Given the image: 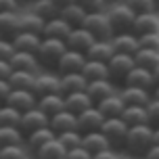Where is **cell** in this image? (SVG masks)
Masks as SVG:
<instances>
[{"label": "cell", "mask_w": 159, "mask_h": 159, "mask_svg": "<svg viewBox=\"0 0 159 159\" xmlns=\"http://www.w3.org/2000/svg\"><path fill=\"white\" fill-rule=\"evenodd\" d=\"M153 147V128L149 124H138V126L128 128L124 149L134 157H144V153Z\"/></svg>", "instance_id": "cell-1"}, {"label": "cell", "mask_w": 159, "mask_h": 159, "mask_svg": "<svg viewBox=\"0 0 159 159\" xmlns=\"http://www.w3.org/2000/svg\"><path fill=\"white\" fill-rule=\"evenodd\" d=\"M65 50H67V44L65 40H57V38H42L38 50H36V57H38L40 67H57V61L61 59Z\"/></svg>", "instance_id": "cell-2"}, {"label": "cell", "mask_w": 159, "mask_h": 159, "mask_svg": "<svg viewBox=\"0 0 159 159\" xmlns=\"http://www.w3.org/2000/svg\"><path fill=\"white\" fill-rule=\"evenodd\" d=\"M128 128L130 126L121 117H105V121L101 124V134L107 138L111 149H124Z\"/></svg>", "instance_id": "cell-3"}, {"label": "cell", "mask_w": 159, "mask_h": 159, "mask_svg": "<svg viewBox=\"0 0 159 159\" xmlns=\"http://www.w3.org/2000/svg\"><path fill=\"white\" fill-rule=\"evenodd\" d=\"M80 27L90 32V36L94 40H111V36H113V30L105 13H86Z\"/></svg>", "instance_id": "cell-4"}, {"label": "cell", "mask_w": 159, "mask_h": 159, "mask_svg": "<svg viewBox=\"0 0 159 159\" xmlns=\"http://www.w3.org/2000/svg\"><path fill=\"white\" fill-rule=\"evenodd\" d=\"M107 19H109V25H111L113 34L119 32H132V23H134L136 15L130 11V8L124 4V2H117L109 8V13H105Z\"/></svg>", "instance_id": "cell-5"}, {"label": "cell", "mask_w": 159, "mask_h": 159, "mask_svg": "<svg viewBox=\"0 0 159 159\" xmlns=\"http://www.w3.org/2000/svg\"><path fill=\"white\" fill-rule=\"evenodd\" d=\"M130 69H134V57L132 55H121V52H113V57L107 61V71L109 80H121L126 78Z\"/></svg>", "instance_id": "cell-6"}, {"label": "cell", "mask_w": 159, "mask_h": 159, "mask_svg": "<svg viewBox=\"0 0 159 159\" xmlns=\"http://www.w3.org/2000/svg\"><path fill=\"white\" fill-rule=\"evenodd\" d=\"M32 92L36 96H44V94H57L61 92V78L55 75L50 71L44 73H36V80H34Z\"/></svg>", "instance_id": "cell-7"}, {"label": "cell", "mask_w": 159, "mask_h": 159, "mask_svg": "<svg viewBox=\"0 0 159 159\" xmlns=\"http://www.w3.org/2000/svg\"><path fill=\"white\" fill-rule=\"evenodd\" d=\"M48 126V115L40 111L38 107H32L27 111L21 113V119H19V130L25 134H30L34 130H40V128H46Z\"/></svg>", "instance_id": "cell-8"}, {"label": "cell", "mask_w": 159, "mask_h": 159, "mask_svg": "<svg viewBox=\"0 0 159 159\" xmlns=\"http://www.w3.org/2000/svg\"><path fill=\"white\" fill-rule=\"evenodd\" d=\"M75 117H78V132H80V134H86V132H96V130H101V124L105 121L103 113L98 111L94 105H92V107H88L86 111L78 113Z\"/></svg>", "instance_id": "cell-9"}, {"label": "cell", "mask_w": 159, "mask_h": 159, "mask_svg": "<svg viewBox=\"0 0 159 159\" xmlns=\"http://www.w3.org/2000/svg\"><path fill=\"white\" fill-rule=\"evenodd\" d=\"M124 86L144 88V90L151 92L153 88L157 86V82H155V78H153V71L143 69V67H136V65H134V69H130V73L124 78Z\"/></svg>", "instance_id": "cell-10"}, {"label": "cell", "mask_w": 159, "mask_h": 159, "mask_svg": "<svg viewBox=\"0 0 159 159\" xmlns=\"http://www.w3.org/2000/svg\"><path fill=\"white\" fill-rule=\"evenodd\" d=\"M84 63H86V55L84 52H78V50H69L67 48L63 55H61V59L57 61V71H59V75L61 73L80 71L84 67Z\"/></svg>", "instance_id": "cell-11"}, {"label": "cell", "mask_w": 159, "mask_h": 159, "mask_svg": "<svg viewBox=\"0 0 159 159\" xmlns=\"http://www.w3.org/2000/svg\"><path fill=\"white\" fill-rule=\"evenodd\" d=\"M111 46H113V52H121V55H132L138 50V36L132 32H119V34H113L111 36Z\"/></svg>", "instance_id": "cell-12"}, {"label": "cell", "mask_w": 159, "mask_h": 159, "mask_svg": "<svg viewBox=\"0 0 159 159\" xmlns=\"http://www.w3.org/2000/svg\"><path fill=\"white\" fill-rule=\"evenodd\" d=\"M36 101H38V96L34 94L32 90H13V88H11L7 101L2 105H11L13 109L23 113V111H27V109L36 107Z\"/></svg>", "instance_id": "cell-13"}, {"label": "cell", "mask_w": 159, "mask_h": 159, "mask_svg": "<svg viewBox=\"0 0 159 159\" xmlns=\"http://www.w3.org/2000/svg\"><path fill=\"white\" fill-rule=\"evenodd\" d=\"M48 128L55 132V134H61V132H69V130H78V117L69 111H59L55 115L48 117Z\"/></svg>", "instance_id": "cell-14"}, {"label": "cell", "mask_w": 159, "mask_h": 159, "mask_svg": "<svg viewBox=\"0 0 159 159\" xmlns=\"http://www.w3.org/2000/svg\"><path fill=\"white\" fill-rule=\"evenodd\" d=\"M92 105H94V103L90 101V96L86 94V90L63 94V107H65V111L73 113V115H78V113L86 111L88 107H92Z\"/></svg>", "instance_id": "cell-15"}, {"label": "cell", "mask_w": 159, "mask_h": 159, "mask_svg": "<svg viewBox=\"0 0 159 159\" xmlns=\"http://www.w3.org/2000/svg\"><path fill=\"white\" fill-rule=\"evenodd\" d=\"M94 38L90 36V32H86L84 27H73L69 36L65 38V44L69 50H78V52H86L88 48L92 46Z\"/></svg>", "instance_id": "cell-16"}, {"label": "cell", "mask_w": 159, "mask_h": 159, "mask_svg": "<svg viewBox=\"0 0 159 159\" xmlns=\"http://www.w3.org/2000/svg\"><path fill=\"white\" fill-rule=\"evenodd\" d=\"M8 63L13 69L17 71H30V73H38L40 63H38V57L34 52H21V50H15L13 57L8 59Z\"/></svg>", "instance_id": "cell-17"}, {"label": "cell", "mask_w": 159, "mask_h": 159, "mask_svg": "<svg viewBox=\"0 0 159 159\" xmlns=\"http://www.w3.org/2000/svg\"><path fill=\"white\" fill-rule=\"evenodd\" d=\"M13 48L15 50H21V52H34L36 55V50H38L40 42H42V36L38 34H30V32H17L13 38Z\"/></svg>", "instance_id": "cell-18"}, {"label": "cell", "mask_w": 159, "mask_h": 159, "mask_svg": "<svg viewBox=\"0 0 159 159\" xmlns=\"http://www.w3.org/2000/svg\"><path fill=\"white\" fill-rule=\"evenodd\" d=\"M73 27L67 21H63L61 17H55V19H48L44 21V30H42V38H57V40H65L69 36Z\"/></svg>", "instance_id": "cell-19"}, {"label": "cell", "mask_w": 159, "mask_h": 159, "mask_svg": "<svg viewBox=\"0 0 159 159\" xmlns=\"http://www.w3.org/2000/svg\"><path fill=\"white\" fill-rule=\"evenodd\" d=\"M94 107L103 113V117H119L126 105H124V101H121V96L117 92H113V94L105 96L103 101H98Z\"/></svg>", "instance_id": "cell-20"}, {"label": "cell", "mask_w": 159, "mask_h": 159, "mask_svg": "<svg viewBox=\"0 0 159 159\" xmlns=\"http://www.w3.org/2000/svg\"><path fill=\"white\" fill-rule=\"evenodd\" d=\"M132 34L143 36V34H159V19L155 13H144V15H136L134 23H132Z\"/></svg>", "instance_id": "cell-21"}, {"label": "cell", "mask_w": 159, "mask_h": 159, "mask_svg": "<svg viewBox=\"0 0 159 159\" xmlns=\"http://www.w3.org/2000/svg\"><path fill=\"white\" fill-rule=\"evenodd\" d=\"M80 147L88 151L90 155H94V153H101V151H107V149H111L109 143H107V138L101 134V130H96V132H86V134H82V143Z\"/></svg>", "instance_id": "cell-22"}, {"label": "cell", "mask_w": 159, "mask_h": 159, "mask_svg": "<svg viewBox=\"0 0 159 159\" xmlns=\"http://www.w3.org/2000/svg\"><path fill=\"white\" fill-rule=\"evenodd\" d=\"M121 96L124 105H138V107H147L151 101V92L144 88H134V86H124L121 92H117Z\"/></svg>", "instance_id": "cell-23"}, {"label": "cell", "mask_w": 159, "mask_h": 159, "mask_svg": "<svg viewBox=\"0 0 159 159\" xmlns=\"http://www.w3.org/2000/svg\"><path fill=\"white\" fill-rule=\"evenodd\" d=\"M86 61H101V63H107L113 57V46L109 40H94L92 46L88 48L86 52Z\"/></svg>", "instance_id": "cell-24"}, {"label": "cell", "mask_w": 159, "mask_h": 159, "mask_svg": "<svg viewBox=\"0 0 159 159\" xmlns=\"http://www.w3.org/2000/svg\"><path fill=\"white\" fill-rule=\"evenodd\" d=\"M113 92H115V86L111 84V80H94V82H88L86 86V94L90 96V101L94 105Z\"/></svg>", "instance_id": "cell-25"}, {"label": "cell", "mask_w": 159, "mask_h": 159, "mask_svg": "<svg viewBox=\"0 0 159 159\" xmlns=\"http://www.w3.org/2000/svg\"><path fill=\"white\" fill-rule=\"evenodd\" d=\"M36 107H38L40 111L44 113V115H55V113L63 111V94L61 92H57V94H44V96H38V101H36Z\"/></svg>", "instance_id": "cell-26"}, {"label": "cell", "mask_w": 159, "mask_h": 159, "mask_svg": "<svg viewBox=\"0 0 159 159\" xmlns=\"http://www.w3.org/2000/svg\"><path fill=\"white\" fill-rule=\"evenodd\" d=\"M61 94H69V92H80V90H86L88 82L86 78L80 71L73 73H61Z\"/></svg>", "instance_id": "cell-27"}, {"label": "cell", "mask_w": 159, "mask_h": 159, "mask_svg": "<svg viewBox=\"0 0 159 159\" xmlns=\"http://www.w3.org/2000/svg\"><path fill=\"white\" fill-rule=\"evenodd\" d=\"M59 17L63 21H67L71 27H80L84 17H86V11L80 7V2H69V4H63L59 8Z\"/></svg>", "instance_id": "cell-28"}, {"label": "cell", "mask_w": 159, "mask_h": 159, "mask_svg": "<svg viewBox=\"0 0 159 159\" xmlns=\"http://www.w3.org/2000/svg\"><path fill=\"white\" fill-rule=\"evenodd\" d=\"M19 32V15L17 11H7L0 13V38H13Z\"/></svg>", "instance_id": "cell-29"}, {"label": "cell", "mask_w": 159, "mask_h": 159, "mask_svg": "<svg viewBox=\"0 0 159 159\" xmlns=\"http://www.w3.org/2000/svg\"><path fill=\"white\" fill-rule=\"evenodd\" d=\"M55 132L50 130V128H40V130H34V132H30V134H25V143H27V149L30 151H38L42 144H46L48 140H52L55 138Z\"/></svg>", "instance_id": "cell-30"}, {"label": "cell", "mask_w": 159, "mask_h": 159, "mask_svg": "<svg viewBox=\"0 0 159 159\" xmlns=\"http://www.w3.org/2000/svg\"><path fill=\"white\" fill-rule=\"evenodd\" d=\"M80 73L86 78V82H94V80H109L107 63H101V61H86L84 67L80 69Z\"/></svg>", "instance_id": "cell-31"}, {"label": "cell", "mask_w": 159, "mask_h": 159, "mask_svg": "<svg viewBox=\"0 0 159 159\" xmlns=\"http://www.w3.org/2000/svg\"><path fill=\"white\" fill-rule=\"evenodd\" d=\"M134 65L153 71L159 65V50H147V48H138L134 52Z\"/></svg>", "instance_id": "cell-32"}, {"label": "cell", "mask_w": 159, "mask_h": 159, "mask_svg": "<svg viewBox=\"0 0 159 159\" xmlns=\"http://www.w3.org/2000/svg\"><path fill=\"white\" fill-rule=\"evenodd\" d=\"M34 80H36V73H30V71H17V69H13L7 82H8V86L13 88V90H32Z\"/></svg>", "instance_id": "cell-33"}, {"label": "cell", "mask_w": 159, "mask_h": 159, "mask_svg": "<svg viewBox=\"0 0 159 159\" xmlns=\"http://www.w3.org/2000/svg\"><path fill=\"white\" fill-rule=\"evenodd\" d=\"M59 4H57L55 0H34L32 4V13L34 15L42 17L44 21H48V19H55V17H59Z\"/></svg>", "instance_id": "cell-34"}, {"label": "cell", "mask_w": 159, "mask_h": 159, "mask_svg": "<svg viewBox=\"0 0 159 159\" xmlns=\"http://www.w3.org/2000/svg\"><path fill=\"white\" fill-rule=\"evenodd\" d=\"M65 153L67 151L61 147V143L57 140V136H55L52 140H48L46 144H42L34 155L38 159H65Z\"/></svg>", "instance_id": "cell-35"}, {"label": "cell", "mask_w": 159, "mask_h": 159, "mask_svg": "<svg viewBox=\"0 0 159 159\" xmlns=\"http://www.w3.org/2000/svg\"><path fill=\"white\" fill-rule=\"evenodd\" d=\"M119 117L126 121L128 126H138V124H147V109L138 107V105H126Z\"/></svg>", "instance_id": "cell-36"}, {"label": "cell", "mask_w": 159, "mask_h": 159, "mask_svg": "<svg viewBox=\"0 0 159 159\" xmlns=\"http://www.w3.org/2000/svg\"><path fill=\"white\" fill-rule=\"evenodd\" d=\"M42 30H44V19L42 17L34 15V13L19 17V32H30V34L42 36Z\"/></svg>", "instance_id": "cell-37"}, {"label": "cell", "mask_w": 159, "mask_h": 159, "mask_svg": "<svg viewBox=\"0 0 159 159\" xmlns=\"http://www.w3.org/2000/svg\"><path fill=\"white\" fill-rule=\"evenodd\" d=\"M23 144V132L15 126H0V147Z\"/></svg>", "instance_id": "cell-38"}, {"label": "cell", "mask_w": 159, "mask_h": 159, "mask_svg": "<svg viewBox=\"0 0 159 159\" xmlns=\"http://www.w3.org/2000/svg\"><path fill=\"white\" fill-rule=\"evenodd\" d=\"M21 111L13 109L11 105H0V126H15L19 128Z\"/></svg>", "instance_id": "cell-39"}, {"label": "cell", "mask_w": 159, "mask_h": 159, "mask_svg": "<svg viewBox=\"0 0 159 159\" xmlns=\"http://www.w3.org/2000/svg\"><path fill=\"white\" fill-rule=\"evenodd\" d=\"M57 140L61 143L65 151H71L75 147H80L82 143V134H80L78 130H69V132H61V134H57Z\"/></svg>", "instance_id": "cell-40"}, {"label": "cell", "mask_w": 159, "mask_h": 159, "mask_svg": "<svg viewBox=\"0 0 159 159\" xmlns=\"http://www.w3.org/2000/svg\"><path fill=\"white\" fill-rule=\"evenodd\" d=\"M134 15H144V13H155V2L153 0H126L124 2Z\"/></svg>", "instance_id": "cell-41"}, {"label": "cell", "mask_w": 159, "mask_h": 159, "mask_svg": "<svg viewBox=\"0 0 159 159\" xmlns=\"http://www.w3.org/2000/svg\"><path fill=\"white\" fill-rule=\"evenodd\" d=\"M30 153L23 144H13V147H0V159H27Z\"/></svg>", "instance_id": "cell-42"}, {"label": "cell", "mask_w": 159, "mask_h": 159, "mask_svg": "<svg viewBox=\"0 0 159 159\" xmlns=\"http://www.w3.org/2000/svg\"><path fill=\"white\" fill-rule=\"evenodd\" d=\"M144 109H147V124L151 128H157L159 126V98H151Z\"/></svg>", "instance_id": "cell-43"}, {"label": "cell", "mask_w": 159, "mask_h": 159, "mask_svg": "<svg viewBox=\"0 0 159 159\" xmlns=\"http://www.w3.org/2000/svg\"><path fill=\"white\" fill-rule=\"evenodd\" d=\"M138 48L159 50V34H143V36H138Z\"/></svg>", "instance_id": "cell-44"}, {"label": "cell", "mask_w": 159, "mask_h": 159, "mask_svg": "<svg viewBox=\"0 0 159 159\" xmlns=\"http://www.w3.org/2000/svg\"><path fill=\"white\" fill-rule=\"evenodd\" d=\"M78 2L86 13H103L107 7V0H78Z\"/></svg>", "instance_id": "cell-45"}, {"label": "cell", "mask_w": 159, "mask_h": 159, "mask_svg": "<svg viewBox=\"0 0 159 159\" xmlns=\"http://www.w3.org/2000/svg\"><path fill=\"white\" fill-rule=\"evenodd\" d=\"M13 52H15L13 42L8 38H0V61H8L13 57Z\"/></svg>", "instance_id": "cell-46"}, {"label": "cell", "mask_w": 159, "mask_h": 159, "mask_svg": "<svg viewBox=\"0 0 159 159\" xmlns=\"http://www.w3.org/2000/svg\"><path fill=\"white\" fill-rule=\"evenodd\" d=\"M90 157H92V155L88 151H84L82 147H75V149L65 153V159H90Z\"/></svg>", "instance_id": "cell-47"}, {"label": "cell", "mask_w": 159, "mask_h": 159, "mask_svg": "<svg viewBox=\"0 0 159 159\" xmlns=\"http://www.w3.org/2000/svg\"><path fill=\"white\" fill-rule=\"evenodd\" d=\"M17 8H19V0H0V13L17 11Z\"/></svg>", "instance_id": "cell-48"}, {"label": "cell", "mask_w": 159, "mask_h": 159, "mask_svg": "<svg viewBox=\"0 0 159 159\" xmlns=\"http://www.w3.org/2000/svg\"><path fill=\"white\" fill-rule=\"evenodd\" d=\"M90 159H117V153L113 149H107V151H101V153H94Z\"/></svg>", "instance_id": "cell-49"}, {"label": "cell", "mask_w": 159, "mask_h": 159, "mask_svg": "<svg viewBox=\"0 0 159 159\" xmlns=\"http://www.w3.org/2000/svg\"><path fill=\"white\" fill-rule=\"evenodd\" d=\"M11 71H13L11 63H8V61H0V80H8Z\"/></svg>", "instance_id": "cell-50"}, {"label": "cell", "mask_w": 159, "mask_h": 159, "mask_svg": "<svg viewBox=\"0 0 159 159\" xmlns=\"http://www.w3.org/2000/svg\"><path fill=\"white\" fill-rule=\"evenodd\" d=\"M8 92H11V86H8V82H7V80H0V105L7 101Z\"/></svg>", "instance_id": "cell-51"}, {"label": "cell", "mask_w": 159, "mask_h": 159, "mask_svg": "<svg viewBox=\"0 0 159 159\" xmlns=\"http://www.w3.org/2000/svg\"><path fill=\"white\" fill-rule=\"evenodd\" d=\"M144 159H159V147L157 144H153L151 149L144 153Z\"/></svg>", "instance_id": "cell-52"}, {"label": "cell", "mask_w": 159, "mask_h": 159, "mask_svg": "<svg viewBox=\"0 0 159 159\" xmlns=\"http://www.w3.org/2000/svg\"><path fill=\"white\" fill-rule=\"evenodd\" d=\"M153 144H157V147H159V126L153 128Z\"/></svg>", "instance_id": "cell-53"}, {"label": "cell", "mask_w": 159, "mask_h": 159, "mask_svg": "<svg viewBox=\"0 0 159 159\" xmlns=\"http://www.w3.org/2000/svg\"><path fill=\"white\" fill-rule=\"evenodd\" d=\"M151 98H159V84L151 90Z\"/></svg>", "instance_id": "cell-54"}, {"label": "cell", "mask_w": 159, "mask_h": 159, "mask_svg": "<svg viewBox=\"0 0 159 159\" xmlns=\"http://www.w3.org/2000/svg\"><path fill=\"white\" fill-rule=\"evenodd\" d=\"M59 7H63V4H69V2H78V0H55Z\"/></svg>", "instance_id": "cell-55"}, {"label": "cell", "mask_w": 159, "mask_h": 159, "mask_svg": "<svg viewBox=\"0 0 159 159\" xmlns=\"http://www.w3.org/2000/svg\"><path fill=\"white\" fill-rule=\"evenodd\" d=\"M153 78H155V82L159 84V65L155 67V69H153Z\"/></svg>", "instance_id": "cell-56"}, {"label": "cell", "mask_w": 159, "mask_h": 159, "mask_svg": "<svg viewBox=\"0 0 159 159\" xmlns=\"http://www.w3.org/2000/svg\"><path fill=\"white\" fill-rule=\"evenodd\" d=\"M153 2H155V8H159V0H153Z\"/></svg>", "instance_id": "cell-57"}, {"label": "cell", "mask_w": 159, "mask_h": 159, "mask_svg": "<svg viewBox=\"0 0 159 159\" xmlns=\"http://www.w3.org/2000/svg\"><path fill=\"white\" fill-rule=\"evenodd\" d=\"M27 159H38V157H36V155H32V157H27Z\"/></svg>", "instance_id": "cell-58"}, {"label": "cell", "mask_w": 159, "mask_h": 159, "mask_svg": "<svg viewBox=\"0 0 159 159\" xmlns=\"http://www.w3.org/2000/svg\"><path fill=\"white\" fill-rule=\"evenodd\" d=\"M107 2H109V0H107ZM111 2H117V0H111Z\"/></svg>", "instance_id": "cell-59"}]
</instances>
